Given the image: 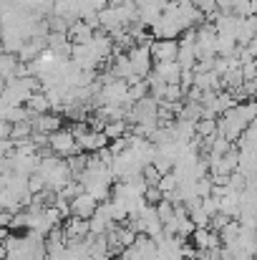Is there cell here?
I'll return each instance as SVG.
<instances>
[{
    "mask_svg": "<svg viewBox=\"0 0 257 260\" xmlns=\"http://www.w3.org/2000/svg\"><path fill=\"white\" fill-rule=\"evenodd\" d=\"M181 96H184V88L179 86V84H167L164 86V99L162 101H181Z\"/></svg>",
    "mask_w": 257,
    "mask_h": 260,
    "instance_id": "obj_24",
    "label": "cell"
},
{
    "mask_svg": "<svg viewBox=\"0 0 257 260\" xmlns=\"http://www.w3.org/2000/svg\"><path fill=\"white\" fill-rule=\"evenodd\" d=\"M66 36H68V41H71V43H88V41H91V36H93V30L86 25L81 18H76V20L68 25Z\"/></svg>",
    "mask_w": 257,
    "mask_h": 260,
    "instance_id": "obj_12",
    "label": "cell"
},
{
    "mask_svg": "<svg viewBox=\"0 0 257 260\" xmlns=\"http://www.w3.org/2000/svg\"><path fill=\"white\" fill-rule=\"evenodd\" d=\"M152 71H154L164 84H179V74H181V69H179L176 61H159Z\"/></svg>",
    "mask_w": 257,
    "mask_h": 260,
    "instance_id": "obj_11",
    "label": "cell"
},
{
    "mask_svg": "<svg viewBox=\"0 0 257 260\" xmlns=\"http://www.w3.org/2000/svg\"><path fill=\"white\" fill-rule=\"evenodd\" d=\"M48 147H51L53 154H58V157H63V159L71 157V154H76V152H81L76 137L71 134V129H63V126L48 134Z\"/></svg>",
    "mask_w": 257,
    "mask_h": 260,
    "instance_id": "obj_2",
    "label": "cell"
},
{
    "mask_svg": "<svg viewBox=\"0 0 257 260\" xmlns=\"http://www.w3.org/2000/svg\"><path fill=\"white\" fill-rule=\"evenodd\" d=\"M149 53H152V61L159 63V61H174L176 58V41L171 38H157L149 43Z\"/></svg>",
    "mask_w": 257,
    "mask_h": 260,
    "instance_id": "obj_6",
    "label": "cell"
},
{
    "mask_svg": "<svg viewBox=\"0 0 257 260\" xmlns=\"http://www.w3.org/2000/svg\"><path fill=\"white\" fill-rule=\"evenodd\" d=\"M126 58H129V63H131L134 76H139V79H146V76H149V71H152V66H154L152 53H149V46H136V43H134V46L126 51Z\"/></svg>",
    "mask_w": 257,
    "mask_h": 260,
    "instance_id": "obj_3",
    "label": "cell"
},
{
    "mask_svg": "<svg viewBox=\"0 0 257 260\" xmlns=\"http://www.w3.org/2000/svg\"><path fill=\"white\" fill-rule=\"evenodd\" d=\"M194 134L199 137H212L217 134V119H209V116H202L194 121Z\"/></svg>",
    "mask_w": 257,
    "mask_h": 260,
    "instance_id": "obj_18",
    "label": "cell"
},
{
    "mask_svg": "<svg viewBox=\"0 0 257 260\" xmlns=\"http://www.w3.org/2000/svg\"><path fill=\"white\" fill-rule=\"evenodd\" d=\"M0 139H10V121L0 119Z\"/></svg>",
    "mask_w": 257,
    "mask_h": 260,
    "instance_id": "obj_31",
    "label": "cell"
},
{
    "mask_svg": "<svg viewBox=\"0 0 257 260\" xmlns=\"http://www.w3.org/2000/svg\"><path fill=\"white\" fill-rule=\"evenodd\" d=\"M96 205H98V200H96L91 192H86V189H81L76 197H71V200H68L71 215H76V217H86V220L96 212Z\"/></svg>",
    "mask_w": 257,
    "mask_h": 260,
    "instance_id": "obj_5",
    "label": "cell"
},
{
    "mask_svg": "<svg viewBox=\"0 0 257 260\" xmlns=\"http://www.w3.org/2000/svg\"><path fill=\"white\" fill-rule=\"evenodd\" d=\"M15 63H18V56H15V53H3V51H0V79H3V81L13 79Z\"/></svg>",
    "mask_w": 257,
    "mask_h": 260,
    "instance_id": "obj_16",
    "label": "cell"
},
{
    "mask_svg": "<svg viewBox=\"0 0 257 260\" xmlns=\"http://www.w3.org/2000/svg\"><path fill=\"white\" fill-rule=\"evenodd\" d=\"M3 86H5V81H3V79H0V93H3Z\"/></svg>",
    "mask_w": 257,
    "mask_h": 260,
    "instance_id": "obj_34",
    "label": "cell"
},
{
    "mask_svg": "<svg viewBox=\"0 0 257 260\" xmlns=\"http://www.w3.org/2000/svg\"><path fill=\"white\" fill-rule=\"evenodd\" d=\"M5 238H8V228H0V243H3Z\"/></svg>",
    "mask_w": 257,
    "mask_h": 260,
    "instance_id": "obj_32",
    "label": "cell"
},
{
    "mask_svg": "<svg viewBox=\"0 0 257 260\" xmlns=\"http://www.w3.org/2000/svg\"><path fill=\"white\" fill-rule=\"evenodd\" d=\"M235 48H237V43H235L232 36H222V33H217V46H214L217 56H232Z\"/></svg>",
    "mask_w": 257,
    "mask_h": 260,
    "instance_id": "obj_19",
    "label": "cell"
},
{
    "mask_svg": "<svg viewBox=\"0 0 257 260\" xmlns=\"http://www.w3.org/2000/svg\"><path fill=\"white\" fill-rule=\"evenodd\" d=\"M43 48H46V38H28V41L20 46V51H18L15 56H18V61L30 63V61L38 58V53H41Z\"/></svg>",
    "mask_w": 257,
    "mask_h": 260,
    "instance_id": "obj_10",
    "label": "cell"
},
{
    "mask_svg": "<svg viewBox=\"0 0 257 260\" xmlns=\"http://www.w3.org/2000/svg\"><path fill=\"white\" fill-rule=\"evenodd\" d=\"M176 119H187V121H197V119H202V104H197V101H184V104H181V111H179Z\"/></svg>",
    "mask_w": 257,
    "mask_h": 260,
    "instance_id": "obj_17",
    "label": "cell"
},
{
    "mask_svg": "<svg viewBox=\"0 0 257 260\" xmlns=\"http://www.w3.org/2000/svg\"><path fill=\"white\" fill-rule=\"evenodd\" d=\"M79 142V149L81 152H98L101 147H108V139H106V134L103 132H98V129H88L81 139H76Z\"/></svg>",
    "mask_w": 257,
    "mask_h": 260,
    "instance_id": "obj_9",
    "label": "cell"
},
{
    "mask_svg": "<svg viewBox=\"0 0 257 260\" xmlns=\"http://www.w3.org/2000/svg\"><path fill=\"white\" fill-rule=\"evenodd\" d=\"M30 132H33V126H30V121H28V119H25V121H15V124H10V142L28 139V137H30Z\"/></svg>",
    "mask_w": 257,
    "mask_h": 260,
    "instance_id": "obj_20",
    "label": "cell"
},
{
    "mask_svg": "<svg viewBox=\"0 0 257 260\" xmlns=\"http://www.w3.org/2000/svg\"><path fill=\"white\" fill-rule=\"evenodd\" d=\"M141 197H144V202H146V205H157V202L162 200V192H159L157 187H146Z\"/></svg>",
    "mask_w": 257,
    "mask_h": 260,
    "instance_id": "obj_28",
    "label": "cell"
},
{
    "mask_svg": "<svg viewBox=\"0 0 257 260\" xmlns=\"http://www.w3.org/2000/svg\"><path fill=\"white\" fill-rule=\"evenodd\" d=\"M30 114H43V111H51V106H48V99H46V93L43 91H33L28 99H25V104H23Z\"/></svg>",
    "mask_w": 257,
    "mask_h": 260,
    "instance_id": "obj_13",
    "label": "cell"
},
{
    "mask_svg": "<svg viewBox=\"0 0 257 260\" xmlns=\"http://www.w3.org/2000/svg\"><path fill=\"white\" fill-rule=\"evenodd\" d=\"M101 132L106 134V139H116V137H126V134H129V124H126L124 119H116V121H106Z\"/></svg>",
    "mask_w": 257,
    "mask_h": 260,
    "instance_id": "obj_15",
    "label": "cell"
},
{
    "mask_svg": "<svg viewBox=\"0 0 257 260\" xmlns=\"http://www.w3.org/2000/svg\"><path fill=\"white\" fill-rule=\"evenodd\" d=\"M41 189H46V182H43V177L38 172L28 174V192L30 194H35V192H41Z\"/></svg>",
    "mask_w": 257,
    "mask_h": 260,
    "instance_id": "obj_26",
    "label": "cell"
},
{
    "mask_svg": "<svg viewBox=\"0 0 257 260\" xmlns=\"http://www.w3.org/2000/svg\"><path fill=\"white\" fill-rule=\"evenodd\" d=\"M13 152V142L10 139H0V157H8Z\"/></svg>",
    "mask_w": 257,
    "mask_h": 260,
    "instance_id": "obj_30",
    "label": "cell"
},
{
    "mask_svg": "<svg viewBox=\"0 0 257 260\" xmlns=\"http://www.w3.org/2000/svg\"><path fill=\"white\" fill-rule=\"evenodd\" d=\"M88 129H91V126H88L86 121H76V124H74V129H71V134H74L76 139H81V137H84Z\"/></svg>",
    "mask_w": 257,
    "mask_h": 260,
    "instance_id": "obj_29",
    "label": "cell"
},
{
    "mask_svg": "<svg viewBox=\"0 0 257 260\" xmlns=\"http://www.w3.org/2000/svg\"><path fill=\"white\" fill-rule=\"evenodd\" d=\"M30 126H33V132L51 134V132L61 129V116H58V114H51V111H43V114H35V116L30 119Z\"/></svg>",
    "mask_w": 257,
    "mask_h": 260,
    "instance_id": "obj_8",
    "label": "cell"
},
{
    "mask_svg": "<svg viewBox=\"0 0 257 260\" xmlns=\"http://www.w3.org/2000/svg\"><path fill=\"white\" fill-rule=\"evenodd\" d=\"M5 255H8V250H5V245L0 243V260H5Z\"/></svg>",
    "mask_w": 257,
    "mask_h": 260,
    "instance_id": "obj_33",
    "label": "cell"
},
{
    "mask_svg": "<svg viewBox=\"0 0 257 260\" xmlns=\"http://www.w3.org/2000/svg\"><path fill=\"white\" fill-rule=\"evenodd\" d=\"M232 15H240V18H247L255 13V0H235L232 8H230Z\"/></svg>",
    "mask_w": 257,
    "mask_h": 260,
    "instance_id": "obj_21",
    "label": "cell"
},
{
    "mask_svg": "<svg viewBox=\"0 0 257 260\" xmlns=\"http://www.w3.org/2000/svg\"><path fill=\"white\" fill-rule=\"evenodd\" d=\"M240 74H242V79H245V81H255V76H257L255 61H247V63H242V66H240Z\"/></svg>",
    "mask_w": 257,
    "mask_h": 260,
    "instance_id": "obj_27",
    "label": "cell"
},
{
    "mask_svg": "<svg viewBox=\"0 0 257 260\" xmlns=\"http://www.w3.org/2000/svg\"><path fill=\"white\" fill-rule=\"evenodd\" d=\"M194 192H197L199 200L207 197V194L212 192V182H209V177H199V179H194Z\"/></svg>",
    "mask_w": 257,
    "mask_h": 260,
    "instance_id": "obj_25",
    "label": "cell"
},
{
    "mask_svg": "<svg viewBox=\"0 0 257 260\" xmlns=\"http://www.w3.org/2000/svg\"><path fill=\"white\" fill-rule=\"evenodd\" d=\"M35 172L43 177L46 187L53 189V192H58L68 179H74V177H71V170H68V165H66V159L58 157V154H48V157H43V159L38 162V170H35Z\"/></svg>",
    "mask_w": 257,
    "mask_h": 260,
    "instance_id": "obj_1",
    "label": "cell"
},
{
    "mask_svg": "<svg viewBox=\"0 0 257 260\" xmlns=\"http://www.w3.org/2000/svg\"><path fill=\"white\" fill-rule=\"evenodd\" d=\"M141 177H144V182H146L149 187H157V182H159L162 172H159L154 165H146V167H141Z\"/></svg>",
    "mask_w": 257,
    "mask_h": 260,
    "instance_id": "obj_23",
    "label": "cell"
},
{
    "mask_svg": "<svg viewBox=\"0 0 257 260\" xmlns=\"http://www.w3.org/2000/svg\"><path fill=\"white\" fill-rule=\"evenodd\" d=\"M38 162H41V157L38 154H20V152H10V165H13V172L15 174H33L38 170Z\"/></svg>",
    "mask_w": 257,
    "mask_h": 260,
    "instance_id": "obj_7",
    "label": "cell"
},
{
    "mask_svg": "<svg viewBox=\"0 0 257 260\" xmlns=\"http://www.w3.org/2000/svg\"><path fill=\"white\" fill-rule=\"evenodd\" d=\"M189 240H192L194 250H219L222 248L219 235L214 230H209V228H194L192 235H189Z\"/></svg>",
    "mask_w": 257,
    "mask_h": 260,
    "instance_id": "obj_4",
    "label": "cell"
},
{
    "mask_svg": "<svg viewBox=\"0 0 257 260\" xmlns=\"http://www.w3.org/2000/svg\"><path fill=\"white\" fill-rule=\"evenodd\" d=\"M240 233H242V225H240L237 220H230L225 228H219V230H217V235H219L222 245H230V243H235Z\"/></svg>",
    "mask_w": 257,
    "mask_h": 260,
    "instance_id": "obj_14",
    "label": "cell"
},
{
    "mask_svg": "<svg viewBox=\"0 0 257 260\" xmlns=\"http://www.w3.org/2000/svg\"><path fill=\"white\" fill-rule=\"evenodd\" d=\"M157 189L162 192V197H164L167 192H174V189H176V177H174V172H171V170L159 177V182H157Z\"/></svg>",
    "mask_w": 257,
    "mask_h": 260,
    "instance_id": "obj_22",
    "label": "cell"
}]
</instances>
